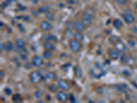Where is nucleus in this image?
Masks as SVG:
<instances>
[{"mask_svg":"<svg viewBox=\"0 0 137 103\" xmlns=\"http://www.w3.org/2000/svg\"><path fill=\"white\" fill-rule=\"evenodd\" d=\"M69 49L73 52V53H78L82 49V44L81 41H79L75 38H70L69 40Z\"/></svg>","mask_w":137,"mask_h":103,"instance_id":"2","label":"nucleus"},{"mask_svg":"<svg viewBox=\"0 0 137 103\" xmlns=\"http://www.w3.org/2000/svg\"><path fill=\"white\" fill-rule=\"evenodd\" d=\"M4 50H5V43H0V52L1 53Z\"/></svg>","mask_w":137,"mask_h":103,"instance_id":"33","label":"nucleus"},{"mask_svg":"<svg viewBox=\"0 0 137 103\" xmlns=\"http://www.w3.org/2000/svg\"><path fill=\"white\" fill-rule=\"evenodd\" d=\"M112 25L116 29H120L123 26V22L121 19H115L112 22Z\"/></svg>","mask_w":137,"mask_h":103,"instance_id":"16","label":"nucleus"},{"mask_svg":"<svg viewBox=\"0 0 137 103\" xmlns=\"http://www.w3.org/2000/svg\"><path fill=\"white\" fill-rule=\"evenodd\" d=\"M52 57V51L45 50L43 52V58L46 60H49Z\"/></svg>","mask_w":137,"mask_h":103,"instance_id":"18","label":"nucleus"},{"mask_svg":"<svg viewBox=\"0 0 137 103\" xmlns=\"http://www.w3.org/2000/svg\"><path fill=\"white\" fill-rule=\"evenodd\" d=\"M15 45L17 48H18L19 50H22L26 46V42L22 38H17L15 41Z\"/></svg>","mask_w":137,"mask_h":103,"instance_id":"13","label":"nucleus"},{"mask_svg":"<svg viewBox=\"0 0 137 103\" xmlns=\"http://www.w3.org/2000/svg\"><path fill=\"white\" fill-rule=\"evenodd\" d=\"M69 95H68L66 92H63V90L60 91L56 94V99L60 103H66L69 100Z\"/></svg>","mask_w":137,"mask_h":103,"instance_id":"6","label":"nucleus"},{"mask_svg":"<svg viewBox=\"0 0 137 103\" xmlns=\"http://www.w3.org/2000/svg\"><path fill=\"white\" fill-rule=\"evenodd\" d=\"M73 38L79 41H83L84 36V34L82 33V32H80V31H75V32H73Z\"/></svg>","mask_w":137,"mask_h":103,"instance_id":"14","label":"nucleus"},{"mask_svg":"<svg viewBox=\"0 0 137 103\" xmlns=\"http://www.w3.org/2000/svg\"><path fill=\"white\" fill-rule=\"evenodd\" d=\"M46 39H47V41H57L56 37L54 36V35H52V34H48L47 36Z\"/></svg>","mask_w":137,"mask_h":103,"instance_id":"28","label":"nucleus"},{"mask_svg":"<svg viewBox=\"0 0 137 103\" xmlns=\"http://www.w3.org/2000/svg\"><path fill=\"white\" fill-rule=\"evenodd\" d=\"M108 40H109V42L110 43H112L114 45L116 42L119 41V38L118 37H116V36H112L109 38Z\"/></svg>","mask_w":137,"mask_h":103,"instance_id":"23","label":"nucleus"},{"mask_svg":"<svg viewBox=\"0 0 137 103\" xmlns=\"http://www.w3.org/2000/svg\"><path fill=\"white\" fill-rule=\"evenodd\" d=\"M126 63L130 67H134L135 65V60L133 57L130 56V57H127V60Z\"/></svg>","mask_w":137,"mask_h":103,"instance_id":"21","label":"nucleus"},{"mask_svg":"<svg viewBox=\"0 0 137 103\" xmlns=\"http://www.w3.org/2000/svg\"><path fill=\"white\" fill-rule=\"evenodd\" d=\"M56 76L54 72H49L46 74L45 76H44V79L45 80H53L56 78Z\"/></svg>","mask_w":137,"mask_h":103,"instance_id":"17","label":"nucleus"},{"mask_svg":"<svg viewBox=\"0 0 137 103\" xmlns=\"http://www.w3.org/2000/svg\"><path fill=\"white\" fill-rule=\"evenodd\" d=\"M40 12H39V10H37L36 9H33L32 10V15H33L34 17H37L38 16V13H39Z\"/></svg>","mask_w":137,"mask_h":103,"instance_id":"32","label":"nucleus"},{"mask_svg":"<svg viewBox=\"0 0 137 103\" xmlns=\"http://www.w3.org/2000/svg\"><path fill=\"white\" fill-rule=\"evenodd\" d=\"M95 15V10L93 7L87 6L82 16V21L86 28H89L92 26L93 21Z\"/></svg>","mask_w":137,"mask_h":103,"instance_id":"1","label":"nucleus"},{"mask_svg":"<svg viewBox=\"0 0 137 103\" xmlns=\"http://www.w3.org/2000/svg\"><path fill=\"white\" fill-rule=\"evenodd\" d=\"M31 63L32 64V65L36 67H40L44 63L43 58L38 55H34L32 57Z\"/></svg>","mask_w":137,"mask_h":103,"instance_id":"4","label":"nucleus"},{"mask_svg":"<svg viewBox=\"0 0 137 103\" xmlns=\"http://www.w3.org/2000/svg\"><path fill=\"white\" fill-rule=\"evenodd\" d=\"M58 87L59 89L63 91H68L71 89V84L66 80H63V79H60L58 81Z\"/></svg>","mask_w":137,"mask_h":103,"instance_id":"7","label":"nucleus"},{"mask_svg":"<svg viewBox=\"0 0 137 103\" xmlns=\"http://www.w3.org/2000/svg\"><path fill=\"white\" fill-rule=\"evenodd\" d=\"M43 47L45 50L52 51V52L56 49L54 44L53 43H52V41H46L45 42L43 43Z\"/></svg>","mask_w":137,"mask_h":103,"instance_id":"12","label":"nucleus"},{"mask_svg":"<svg viewBox=\"0 0 137 103\" xmlns=\"http://www.w3.org/2000/svg\"><path fill=\"white\" fill-rule=\"evenodd\" d=\"M128 43L130 47H134L135 46V41L133 40H129L128 41Z\"/></svg>","mask_w":137,"mask_h":103,"instance_id":"31","label":"nucleus"},{"mask_svg":"<svg viewBox=\"0 0 137 103\" xmlns=\"http://www.w3.org/2000/svg\"><path fill=\"white\" fill-rule=\"evenodd\" d=\"M108 56L111 60L117 61L118 58H119L120 52L115 47L114 48H110L108 51Z\"/></svg>","mask_w":137,"mask_h":103,"instance_id":"5","label":"nucleus"},{"mask_svg":"<svg viewBox=\"0 0 137 103\" xmlns=\"http://www.w3.org/2000/svg\"><path fill=\"white\" fill-rule=\"evenodd\" d=\"M121 17L123 19V21L128 23V24H131L133 23L135 21V17L134 16H133L132 14H129V13H124L121 15Z\"/></svg>","mask_w":137,"mask_h":103,"instance_id":"8","label":"nucleus"},{"mask_svg":"<svg viewBox=\"0 0 137 103\" xmlns=\"http://www.w3.org/2000/svg\"><path fill=\"white\" fill-rule=\"evenodd\" d=\"M12 100L14 103H20V102H22L23 99H22V97L21 96V95H19V94H15L12 95Z\"/></svg>","mask_w":137,"mask_h":103,"instance_id":"19","label":"nucleus"},{"mask_svg":"<svg viewBox=\"0 0 137 103\" xmlns=\"http://www.w3.org/2000/svg\"><path fill=\"white\" fill-rule=\"evenodd\" d=\"M39 12H42V13H46L47 12H48V6H43L39 8Z\"/></svg>","mask_w":137,"mask_h":103,"instance_id":"27","label":"nucleus"},{"mask_svg":"<svg viewBox=\"0 0 137 103\" xmlns=\"http://www.w3.org/2000/svg\"><path fill=\"white\" fill-rule=\"evenodd\" d=\"M132 31L135 33V34H137V25H135L134 26H133V28H132Z\"/></svg>","mask_w":137,"mask_h":103,"instance_id":"35","label":"nucleus"},{"mask_svg":"<svg viewBox=\"0 0 137 103\" xmlns=\"http://www.w3.org/2000/svg\"><path fill=\"white\" fill-rule=\"evenodd\" d=\"M4 71L1 69V70L0 71V79H1V80H2L4 79Z\"/></svg>","mask_w":137,"mask_h":103,"instance_id":"34","label":"nucleus"},{"mask_svg":"<svg viewBox=\"0 0 137 103\" xmlns=\"http://www.w3.org/2000/svg\"><path fill=\"white\" fill-rule=\"evenodd\" d=\"M34 95H35V97H36L37 98L40 99V98H41L43 97V92L41 91V90H37V91L35 92V93H34Z\"/></svg>","mask_w":137,"mask_h":103,"instance_id":"25","label":"nucleus"},{"mask_svg":"<svg viewBox=\"0 0 137 103\" xmlns=\"http://www.w3.org/2000/svg\"><path fill=\"white\" fill-rule=\"evenodd\" d=\"M45 17L49 21H54V17H53V15L52 14V12H47L45 14Z\"/></svg>","mask_w":137,"mask_h":103,"instance_id":"29","label":"nucleus"},{"mask_svg":"<svg viewBox=\"0 0 137 103\" xmlns=\"http://www.w3.org/2000/svg\"><path fill=\"white\" fill-rule=\"evenodd\" d=\"M16 0H6V4H12V2H14Z\"/></svg>","mask_w":137,"mask_h":103,"instance_id":"36","label":"nucleus"},{"mask_svg":"<svg viewBox=\"0 0 137 103\" xmlns=\"http://www.w3.org/2000/svg\"><path fill=\"white\" fill-rule=\"evenodd\" d=\"M4 92L6 94V95H10V94H12V90L10 88H8V87H6V88L4 89Z\"/></svg>","mask_w":137,"mask_h":103,"instance_id":"30","label":"nucleus"},{"mask_svg":"<svg viewBox=\"0 0 137 103\" xmlns=\"http://www.w3.org/2000/svg\"><path fill=\"white\" fill-rule=\"evenodd\" d=\"M114 47H115V49H117L119 52H123L124 50H126V46H125V44L122 41H121L120 40L118 41L117 42H116L114 44Z\"/></svg>","mask_w":137,"mask_h":103,"instance_id":"11","label":"nucleus"},{"mask_svg":"<svg viewBox=\"0 0 137 103\" xmlns=\"http://www.w3.org/2000/svg\"><path fill=\"white\" fill-rule=\"evenodd\" d=\"M39 27L41 29V30H43V32H48V31L52 30V25L48 21L44 20V21H43L40 23Z\"/></svg>","mask_w":137,"mask_h":103,"instance_id":"9","label":"nucleus"},{"mask_svg":"<svg viewBox=\"0 0 137 103\" xmlns=\"http://www.w3.org/2000/svg\"><path fill=\"white\" fill-rule=\"evenodd\" d=\"M58 85L56 86L55 84H50L47 86L48 90L51 92H53V93H55L58 91Z\"/></svg>","mask_w":137,"mask_h":103,"instance_id":"22","label":"nucleus"},{"mask_svg":"<svg viewBox=\"0 0 137 103\" xmlns=\"http://www.w3.org/2000/svg\"><path fill=\"white\" fill-rule=\"evenodd\" d=\"M14 49V44L12 41H8L5 43V51L7 53H9L12 52Z\"/></svg>","mask_w":137,"mask_h":103,"instance_id":"15","label":"nucleus"},{"mask_svg":"<svg viewBox=\"0 0 137 103\" xmlns=\"http://www.w3.org/2000/svg\"><path fill=\"white\" fill-rule=\"evenodd\" d=\"M86 26L84 24V23L82 22V20H76L74 22V28L75 29V30L77 31H80V32H84L86 29Z\"/></svg>","mask_w":137,"mask_h":103,"instance_id":"10","label":"nucleus"},{"mask_svg":"<svg viewBox=\"0 0 137 103\" xmlns=\"http://www.w3.org/2000/svg\"><path fill=\"white\" fill-rule=\"evenodd\" d=\"M119 58H120L119 59H120L121 63H126V60H127V56H126V54L124 52H122V54L119 56Z\"/></svg>","mask_w":137,"mask_h":103,"instance_id":"24","label":"nucleus"},{"mask_svg":"<svg viewBox=\"0 0 137 103\" xmlns=\"http://www.w3.org/2000/svg\"><path fill=\"white\" fill-rule=\"evenodd\" d=\"M43 78V76L37 70H34L31 72L29 74V79L30 82L34 84L40 83L42 81Z\"/></svg>","mask_w":137,"mask_h":103,"instance_id":"3","label":"nucleus"},{"mask_svg":"<svg viewBox=\"0 0 137 103\" xmlns=\"http://www.w3.org/2000/svg\"><path fill=\"white\" fill-rule=\"evenodd\" d=\"M117 4L121 6H125L128 4V0H114Z\"/></svg>","mask_w":137,"mask_h":103,"instance_id":"26","label":"nucleus"},{"mask_svg":"<svg viewBox=\"0 0 137 103\" xmlns=\"http://www.w3.org/2000/svg\"><path fill=\"white\" fill-rule=\"evenodd\" d=\"M74 74L77 78H80L82 76V70L80 66L77 65L74 67Z\"/></svg>","mask_w":137,"mask_h":103,"instance_id":"20","label":"nucleus"}]
</instances>
